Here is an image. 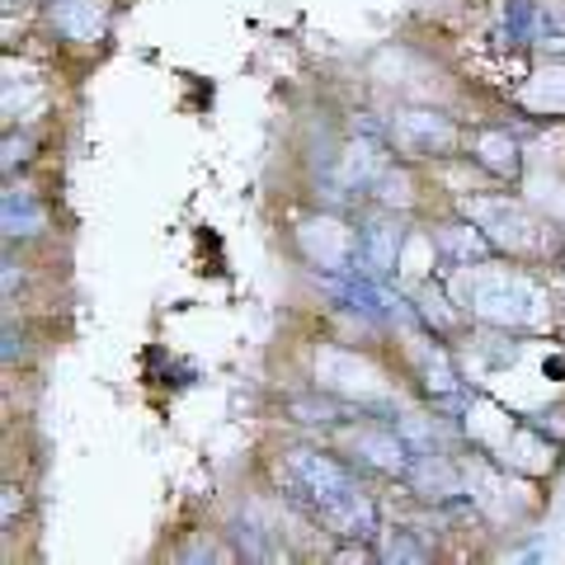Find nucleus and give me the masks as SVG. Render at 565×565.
Returning a JSON list of instances; mask_svg holds the SVG:
<instances>
[{
    "label": "nucleus",
    "mask_w": 565,
    "mask_h": 565,
    "mask_svg": "<svg viewBox=\"0 0 565 565\" xmlns=\"http://www.w3.org/2000/svg\"><path fill=\"white\" fill-rule=\"evenodd\" d=\"M288 250L307 274L349 278L359 274V222L353 212L307 203L288 217Z\"/></svg>",
    "instance_id": "6"
},
{
    "label": "nucleus",
    "mask_w": 565,
    "mask_h": 565,
    "mask_svg": "<svg viewBox=\"0 0 565 565\" xmlns=\"http://www.w3.org/2000/svg\"><path fill=\"white\" fill-rule=\"evenodd\" d=\"M467 212V217L481 226V232L490 236L494 255L504 259H519V264H537V269H556L561 255H565V236L561 226L546 217L542 207H533L523 199V193H514V184H490V189H467L457 193V199H448Z\"/></svg>",
    "instance_id": "2"
},
{
    "label": "nucleus",
    "mask_w": 565,
    "mask_h": 565,
    "mask_svg": "<svg viewBox=\"0 0 565 565\" xmlns=\"http://www.w3.org/2000/svg\"><path fill=\"white\" fill-rule=\"evenodd\" d=\"M401 490L415 494V500L429 504V509H444L452 500H462L467 494L462 452H415V462H411V471H405Z\"/></svg>",
    "instance_id": "14"
},
{
    "label": "nucleus",
    "mask_w": 565,
    "mask_h": 565,
    "mask_svg": "<svg viewBox=\"0 0 565 565\" xmlns=\"http://www.w3.org/2000/svg\"><path fill=\"white\" fill-rule=\"evenodd\" d=\"M39 128H14V122H6V147H0V174L6 180H14V174H24L33 161H39Z\"/></svg>",
    "instance_id": "16"
},
{
    "label": "nucleus",
    "mask_w": 565,
    "mask_h": 565,
    "mask_svg": "<svg viewBox=\"0 0 565 565\" xmlns=\"http://www.w3.org/2000/svg\"><path fill=\"white\" fill-rule=\"evenodd\" d=\"M444 278H448L452 302L467 311L471 326L537 334L556 316L552 282H546V269H537V264L494 255L481 264H462V269H444Z\"/></svg>",
    "instance_id": "1"
},
{
    "label": "nucleus",
    "mask_w": 565,
    "mask_h": 565,
    "mask_svg": "<svg viewBox=\"0 0 565 565\" xmlns=\"http://www.w3.org/2000/svg\"><path fill=\"white\" fill-rule=\"evenodd\" d=\"M509 109L533 122H565V57H533V71L509 90Z\"/></svg>",
    "instance_id": "12"
},
{
    "label": "nucleus",
    "mask_w": 565,
    "mask_h": 565,
    "mask_svg": "<svg viewBox=\"0 0 565 565\" xmlns=\"http://www.w3.org/2000/svg\"><path fill=\"white\" fill-rule=\"evenodd\" d=\"M462 161L476 166L494 184H523L527 174V156H523V137L509 132V122H471L467 128V151Z\"/></svg>",
    "instance_id": "11"
},
{
    "label": "nucleus",
    "mask_w": 565,
    "mask_h": 565,
    "mask_svg": "<svg viewBox=\"0 0 565 565\" xmlns=\"http://www.w3.org/2000/svg\"><path fill=\"white\" fill-rule=\"evenodd\" d=\"M0 232H6V245H20V250L52 236V207L24 174L6 180V193H0Z\"/></svg>",
    "instance_id": "13"
},
{
    "label": "nucleus",
    "mask_w": 565,
    "mask_h": 565,
    "mask_svg": "<svg viewBox=\"0 0 565 565\" xmlns=\"http://www.w3.org/2000/svg\"><path fill=\"white\" fill-rule=\"evenodd\" d=\"M424 241L434 245V264L444 269H462V264H481V259H494V245L490 236L476 226L471 217L457 203H448L444 212H424Z\"/></svg>",
    "instance_id": "10"
},
{
    "label": "nucleus",
    "mask_w": 565,
    "mask_h": 565,
    "mask_svg": "<svg viewBox=\"0 0 565 565\" xmlns=\"http://www.w3.org/2000/svg\"><path fill=\"white\" fill-rule=\"evenodd\" d=\"M481 39L504 57H565V0H490Z\"/></svg>",
    "instance_id": "4"
},
{
    "label": "nucleus",
    "mask_w": 565,
    "mask_h": 565,
    "mask_svg": "<svg viewBox=\"0 0 565 565\" xmlns=\"http://www.w3.org/2000/svg\"><path fill=\"white\" fill-rule=\"evenodd\" d=\"M353 222H359V274L377 278V282H396L401 264H405V245H411V226L419 217L363 203L353 212Z\"/></svg>",
    "instance_id": "9"
},
{
    "label": "nucleus",
    "mask_w": 565,
    "mask_h": 565,
    "mask_svg": "<svg viewBox=\"0 0 565 565\" xmlns=\"http://www.w3.org/2000/svg\"><path fill=\"white\" fill-rule=\"evenodd\" d=\"M386 147L411 166H452L467 151V122L444 104L401 99L386 109Z\"/></svg>",
    "instance_id": "5"
},
{
    "label": "nucleus",
    "mask_w": 565,
    "mask_h": 565,
    "mask_svg": "<svg viewBox=\"0 0 565 565\" xmlns=\"http://www.w3.org/2000/svg\"><path fill=\"white\" fill-rule=\"evenodd\" d=\"M382 519H386L382 500L367 490V481L344 490V494H334L330 504L316 509V523L330 533V542H377Z\"/></svg>",
    "instance_id": "15"
},
{
    "label": "nucleus",
    "mask_w": 565,
    "mask_h": 565,
    "mask_svg": "<svg viewBox=\"0 0 565 565\" xmlns=\"http://www.w3.org/2000/svg\"><path fill=\"white\" fill-rule=\"evenodd\" d=\"M367 476L349 462V457L326 444V438H288L269 457V490L282 500L302 504L307 514H316L321 504H330L334 494H344L353 486H363Z\"/></svg>",
    "instance_id": "3"
},
{
    "label": "nucleus",
    "mask_w": 565,
    "mask_h": 565,
    "mask_svg": "<svg viewBox=\"0 0 565 565\" xmlns=\"http://www.w3.org/2000/svg\"><path fill=\"white\" fill-rule=\"evenodd\" d=\"M326 444H334L353 467H359L367 481H392L401 486L405 481V471H411L415 462V448L401 438L396 429V419H386V415H353L344 429H334V438H326Z\"/></svg>",
    "instance_id": "7"
},
{
    "label": "nucleus",
    "mask_w": 565,
    "mask_h": 565,
    "mask_svg": "<svg viewBox=\"0 0 565 565\" xmlns=\"http://www.w3.org/2000/svg\"><path fill=\"white\" fill-rule=\"evenodd\" d=\"M39 24L62 52H104L118 29V0H43Z\"/></svg>",
    "instance_id": "8"
}]
</instances>
